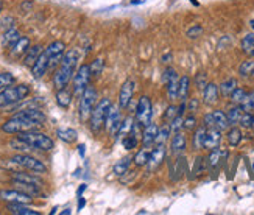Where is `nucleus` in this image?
<instances>
[{"instance_id":"obj_33","label":"nucleus","mask_w":254,"mask_h":215,"mask_svg":"<svg viewBox=\"0 0 254 215\" xmlns=\"http://www.w3.org/2000/svg\"><path fill=\"white\" fill-rule=\"evenodd\" d=\"M242 114H243V109H242L240 105H233V108H229L226 116H228V120L231 123V127H234V125H237L238 122H240Z\"/></svg>"},{"instance_id":"obj_16","label":"nucleus","mask_w":254,"mask_h":215,"mask_svg":"<svg viewBox=\"0 0 254 215\" xmlns=\"http://www.w3.org/2000/svg\"><path fill=\"white\" fill-rule=\"evenodd\" d=\"M49 67H50V59H49L46 51H42V53L39 55V58L36 59V63L33 64V67H32L33 78L34 80H41L47 73Z\"/></svg>"},{"instance_id":"obj_44","label":"nucleus","mask_w":254,"mask_h":215,"mask_svg":"<svg viewBox=\"0 0 254 215\" xmlns=\"http://www.w3.org/2000/svg\"><path fill=\"white\" fill-rule=\"evenodd\" d=\"M183 128L187 131H193L197 128V117L195 114H189L186 118H183Z\"/></svg>"},{"instance_id":"obj_34","label":"nucleus","mask_w":254,"mask_h":215,"mask_svg":"<svg viewBox=\"0 0 254 215\" xmlns=\"http://www.w3.org/2000/svg\"><path fill=\"white\" fill-rule=\"evenodd\" d=\"M228 142H229V145L231 147H237L238 144H240L242 142V130L240 128H237L236 127V125H234V127L233 128H229L228 130Z\"/></svg>"},{"instance_id":"obj_32","label":"nucleus","mask_w":254,"mask_h":215,"mask_svg":"<svg viewBox=\"0 0 254 215\" xmlns=\"http://www.w3.org/2000/svg\"><path fill=\"white\" fill-rule=\"evenodd\" d=\"M150 154H152V151L147 150V147H144L140 151H137L136 156L133 158L136 167H145V165H148V161H150Z\"/></svg>"},{"instance_id":"obj_5","label":"nucleus","mask_w":254,"mask_h":215,"mask_svg":"<svg viewBox=\"0 0 254 215\" xmlns=\"http://www.w3.org/2000/svg\"><path fill=\"white\" fill-rule=\"evenodd\" d=\"M111 105H113L111 100L108 97H104L94 106L91 117H89V122H91V130L94 132H100L102 128L104 127V122H106V116H108V111H109Z\"/></svg>"},{"instance_id":"obj_20","label":"nucleus","mask_w":254,"mask_h":215,"mask_svg":"<svg viewBox=\"0 0 254 215\" xmlns=\"http://www.w3.org/2000/svg\"><path fill=\"white\" fill-rule=\"evenodd\" d=\"M219 86H217L215 83H207V86L204 87V91H203V101H204V105L207 106H212L215 105L217 101H219Z\"/></svg>"},{"instance_id":"obj_13","label":"nucleus","mask_w":254,"mask_h":215,"mask_svg":"<svg viewBox=\"0 0 254 215\" xmlns=\"http://www.w3.org/2000/svg\"><path fill=\"white\" fill-rule=\"evenodd\" d=\"M0 199L5 203H32V195L27 194V192H22L19 189H14V190H8V189H3L0 190Z\"/></svg>"},{"instance_id":"obj_28","label":"nucleus","mask_w":254,"mask_h":215,"mask_svg":"<svg viewBox=\"0 0 254 215\" xmlns=\"http://www.w3.org/2000/svg\"><path fill=\"white\" fill-rule=\"evenodd\" d=\"M56 136L59 140H63L66 144H72L78 139V132L73 128H58L56 130Z\"/></svg>"},{"instance_id":"obj_23","label":"nucleus","mask_w":254,"mask_h":215,"mask_svg":"<svg viewBox=\"0 0 254 215\" xmlns=\"http://www.w3.org/2000/svg\"><path fill=\"white\" fill-rule=\"evenodd\" d=\"M8 211L14 215H41L39 211L27 207L24 203H8Z\"/></svg>"},{"instance_id":"obj_48","label":"nucleus","mask_w":254,"mask_h":215,"mask_svg":"<svg viewBox=\"0 0 254 215\" xmlns=\"http://www.w3.org/2000/svg\"><path fill=\"white\" fill-rule=\"evenodd\" d=\"M251 122H253V113H245L243 111L238 125H240L242 128H251Z\"/></svg>"},{"instance_id":"obj_52","label":"nucleus","mask_w":254,"mask_h":215,"mask_svg":"<svg viewBox=\"0 0 254 215\" xmlns=\"http://www.w3.org/2000/svg\"><path fill=\"white\" fill-rule=\"evenodd\" d=\"M203 123H204V127H206V128H214V127H215V122H214V116H212V113H209V114L204 116Z\"/></svg>"},{"instance_id":"obj_6","label":"nucleus","mask_w":254,"mask_h":215,"mask_svg":"<svg viewBox=\"0 0 254 215\" xmlns=\"http://www.w3.org/2000/svg\"><path fill=\"white\" fill-rule=\"evenodd\" d=\"M39 125L30 120L27 117H22L19 114H14L11 118H8L3 125H2V131L6 134H17L22 131H28V130H36Z\"/></svg>"},{"instance_id":"obj_24","label":"nucleus","mask_w":254,"mask_h":215,"mask_svg":"<svg viewBox=\"0 0 254 215\" xmlns=\"http://www.w3.org/2000/svg\"><path fill=\"white\" fill-rule=\"evenodd\" d=\"M212 116H214V122H215V128H219L221 131H225V130H229L231 128V123L228 120V116L225 111H221V109H215L212 111Z\"/></svg>"},{"instance_id":"obj_51","label":"nucleus","mask_w":254,"mask_h":215,"mask_svg":"<svg viewBox=\"0 0 254 215\" xmlns=\"http://www.w3.org/2000/svg\"><path fill=\"white\" fill-rule=\"evenodd\" d=\"M198 108H200V101H198V99H190L189 101H187V111L190 114H195L197 111H198Z\"/></svg>"},{"instance_id":"obj_39","label":"nucleus","mask_w":254,"mask_h":215,"mask_svg":"<svg viewBox=\"0 0 254 215\" xmlns=\"http://www.w3.org/2000/svg\"><path fill=\"white\" fill-rule=\"evenodd\" d=\"M246 94H248V92H246L245 89L236 87L234 91H233V94L229 95V100H231V103H233V105H242V101L245 100Z\"/></svg>"},{"instance_id":"obj_46","label":"nucleus","mask_w":254,"mask_h":215,"mask_svg":"<svg viewBox=\"0 0 254 215\" xmlns=\"http://www.w3.org/2000/svg\"><path fill=\"white\" fill-rule=\"evenodd\" d=\"M89 67H91V72H92V75H100L103 67H104V63H103V59L100 58H97L92 61V64H89Z\"/></svg>"},{"instance_id":"obj_57","label":"nucleus","mask_w":254,"mask_h":215,"mask_svg":"<svg viewBox=\"0 0 254 215\" xmlns=\"http://www.w3.org/2000/svg\"><path fill=\"white\" fill-rule=\"evenodd\" d=\"M0 11H2V2H0Z\"/></svg>"},{"instance_id":"obj_8","label":"nucleus","mask_w":254,"mask_h":215,"mask_svg":"<svg viewBox=\"0 0 254 215\" xmlns=\"http://www.w3.org/2000/svg\"><path fill=\"white\" fill-rule=\"evenodd\" d=\"M91 77H92V72H91V67H89V64H81L72 78L73 94H77V95L83 94V91L89 86V83H91Z\"/></svg>"},{"instance_id":"obj_26","label":"nucleus","mask_w":254,"mask_h":215,"mask_svg":"<svg viewBox=\"0 0 254 215\" xmlns=\"http://www.w3.org/2000/svg\"><path fill=\"white\" fill-rule=\"evenodd\" d=\"M72 97H73V91H69L67 87L59 89V91H56V103H58V106L67 109L70 106V103H72Z\"/></svg>"},{"instance_id":"obj_53","label":"nucleus","mask_w":254,"mask_h":215,"mask_svg":"<svg viewBox=\"0 0 254 215\" xmlns=\"http://www.w3.org/2000/svg\"><path fill=\"white\" fill-rule=\"evenodd\" d=\"M170 61H171V53H167L166 56L162 58V63H166V64H167V63H170Z\"/></svg>"},{"instance_id":"obj_30","label":"nucleus","mask_w":254,"mask_h":215,"mask_svg":"<svg viewBox=\"0 0 254 215\" xmlns=\"http://www.w3.org/2000/svg\"><path fill=\"white\" fill-rule=\"evenodd\" d=\"M164 156H166V150H164V145H158V148H154L150 154V161H148V165L153 167H159L161 162L164 161Z\"/></svg>"},{"instance_id":"obj_7","label":"nucleus","mask_w":254,"mask_h":215,"mask_svg":"<svg viewBox=\"0 0 254 215\" xmlns=\"http://www.w3.org/2000/svg\"><path fill=\"white\" fill-rule=\"evenodd\" d=\"M97 105V89L92 87L91 84H89L83 94H81V97H80V118L83 122L89 120V117H91V113H92V109L94 106Z\"/></svg>"},{"instance_id":"obj_11","label":"nucleus","mask_w":254,"mask_h":215,"mask_svg":"<svg viewBox=\"0 0 254 215\" xmlns=\"http://www.w3.org/2000/svg\"><path fill=\"white\" fill-rule=\"evenodd\" d=\"M120 109L122 108L119 105H111V108L108 111V116H106V122H104V128H106V131L113 137L119 136V130H120V125L123 122Z\"/></svg>"},{"instance_id":"obj_18","label":"nucleus","mask_w":254,"mask_h":215,"mask_svg":"<svg viewBox=\"0 0 254 215\" xmlns=\"http://www.w3.org/2000/svg\"><path fill=\"white\" fill-rule=\"evenodd\" d=\"M221 142V130L219 128H207L206 130V137H204V148L207 150H214L219 148Z\"/></svg>"},{"instance_id":"obj_54","label":"nucleus","mask_w":254,"mask_h":215,"mask_svg":"<svg viewBox=\"0 0 254 215\" xmlns=\"http://www.w3.org/2000/svg\"><path fill=\"white\" fill-rule=\"evenodd\" d=\"M78 151H80L81 156H83V154H85V145H80V147H78Z\"/></svg>"},{"instance_id":"obj_19","label":"nucleus","mask_w":254,"mask_h":215,"mask_svg":"<svg viewBox=\"0 0 254 215\" xmlns=\"http://www.w3.org/2000/svg\"><path fill=\"white\" fill-rule=\"evenodd\" d=\"M30 44H32V42H30V38H27V36H20V38L11 46L10 55H11L13 58H20L22 55L27 53L30 47H32Z\"/></svg>"},{"instance_id":"obj_40","label":"nucleus","mask_w":254,"mask_h":215,"mask_svg":"<svg viewBox=\"0 0 254 215\" xmlns=\"http://www.w3.org/2000/svg\"><path fill=\"white\" fill-rule=\"evenodd\" d=\"M139 140H140V139H137L136 136L126 134V136H123V139H122L123 148H125V150H134V148H136V147L139 145Z\"/></svg>"},{"instance_id":"obj_38","label":"nucleus","mask_w":254,"mask_h":215,"mask_svg":"<svg viewBox=\"0 0 254 215\" xmlns=\"http://www.w3.org/2000/svg\"><path fill=\"white\" fill-rule=\"evenodd\" d=\"M238 73H240V77H251L254 75V59L250 58L243 61L240 64V67H238Z\"/></svg>"},{"instance_id":"obj_29","label":"nucleus","mask_w":254,"mask_h":215,"mask_svg":"<svg viewBox=\"0 0 254 215\" xmlns=\"http://www.w3.org/2000/svg\"><path fill=\"white\" fill-rule=\"evenodd\" d=\"M131 158L130 156H125V158H122V159H119L116 164H114V167H113V172H114V175L116 176H123L126 172L130 170V165H131Z\"/></svg>"},{"instance_id":"obj_43","label":"nucleus","mask_w":254,"mask_h":215,"mask_svg":"<svg viewBox=\"0 0 254 215\" xmlns=\"http://www.w3.org/2000/svg\"><path fill=\"white\" fill-rule=\"evenodd\" d=\"M220 156H221L220 148H214V150H211V154H209V158H207V165L211 168L217 167V164H219V161H220Z\"/></svg>"},{"instance_id":"obj_25","label":"nucleus","mask_w":254,"mask_h":215,"mask_svg":"<svg viewBox=\"0 0 254 215\" xmlns=\"http://www.w3.org/2000/svg\"><path fill=\"white\" fill-rule=\"evenodd\" d=\"M42 46H33V47H30L28 51L24 55V66L25 67H33V64L36 63V59L39 58V55L42 53Z\"/></svg>"},{"instance_id":"obj_50","label":"nucleus","mask_w":254,"mask_h":215,"mask_svg":"<svg viewBox=\"0 0 254 215\" xmlns=\"http://www.w3.org/2000/svg\"><path fill=\"white\" fill-rule=\"evenodd\" d=\"M201 33H203V27H200V25H193L192 28L187 30V36L190 39H197L201 36Z\"/></svg>"},{"instance_id":"obj_41","label":"nucleus","mask_w":254,"mask_h":215,"mask_svg":"<svg viewBox=\"0 0 254 215\" xmlns=\"http://www.w3.org/2000/svg\"><path fill=\"white\" fill-rule=\"evenodd\" d=\"M240 106H242V109L245 111V113H254V91L246 94V97L242 101Z\"/></svg>"},{"instance_id":"obj_12","label":"nucleus","mask_w":254,"mask_h":215,"mask_svg":"<svg viewBox=\"0 0 254 215\" xmlns=\"http://www.w3.org/2000/svg\"><path fill=\"white\" fill-rule=\"evenodd\" d=\"M164 84H166V92H167V99L170 101L178 100V86H179V77L175 69L167 67L164 70Z\"/></svg>"},{"instance_id":"obj_14","label":"nucleus","mask_w":254,"mask_h":215,"mask_svg":"<svg viewBox=\"0 0 254 215\" xmlns=\"http://www.w3.org/2000/svg\"><path fill=\"white\" fill-rule=\"evenodd\" d=\"M44 51H46L49 59H50V67H51V66H55V64H58L59 61H61V58L64 56L66 44L63 41H53V42L49 44Z\"/></svg>"},{"instance_id":"obj_35","label":"nucleus","mask_w":254,"mask_h":215,"mask_svg":"<svg viewBox=\"0 0 254 215\" xmlns=\"http://www.w3.org/2000/svg\"><path fill=\"white\" fill-rule=\"evenodd\" d=\"M242 50L245 55H248L250 58L254 56V33L246 34L242 39Z\"/></svg>"},{"instance_id":"obj_10","label":"nucleus","mask_w":254,"mask_h":215,"mask_svg":"<svg viewBox=\"0 0 254 215\" xmlns=\"http://www.w3.org/2000/svg\"><path fill=\"white\" fill-rule=\"evenodd\" d=\"M152 116H153L152 100L150 97H147V95H142L136 106V122L142 125V127H147V125L152 122Z\"/></svg>"},{"instance_id":"obj_49","label":"nucleus","mask_w":254,"mask_h":215,"mask_svg":"<svg viewBox=\"0 0 254 215\" xmlns=\"http://www.w3.org/2000/svg\"><path fill=\"white\" fill-rule=\"evenodd\" d=\"M170 127H171V132H178L183 130V116H176L173 120L170 122Z\"/></svg>"},{"instance_id":"obj_1","label":"nucleus","mask_w":254,"mask_h":215,"mask_svg":"<svg viewBox=\"0 0 254 215\" xmlns=\"http://www.w3.org/2000/svg\"><path fill=\"white\" fill-rule=\"evenodd\" d=\"M77 64H78V51L75 49L67 50L64 56L61 58V61H59V67L53 77V84L56 91L69 86L70 80L77 72Z\"/></svg>"},{"instance_id":"obj_4","label":"nucleus","mask_w":254,"mask_h":215,"mask_svg":"<svg viewBox=\"0 0 254 215\" xmlns=\"http://www.w3.org/2000/svg\"><path fill=\"white\" fill-rule=\"evenodd\" d=\"M11 182L14 186H17L19 190L27 192L30 195H38L39 189L44 186L42 180H39L38 176L28 175V173H19V172H14L11 175Z\"/></svg>"},{"instance_id":"obj_56","label":"nucleus","mask_w":254,"mask_h":215,"mask_svg":"<svg viewBox=\"0 0 254 215\" xmlns=\"http://www.w3.org/2000/svg\"><path fill=\"white\" fill-rule=\"evenodd\" d=\"M251 128L254 130V113H253V122H251Z\"/></svg>"},{"instance_id":"obj_22","label":"nucleus","mask_w":254,"mask_h":215,"mask_svg":"<svg viewBox=\"0 0 254 215\" xmlns=\"http://www.w3.org/2000/svg\"><path fill=\"white\" fill-rule=\"evenodd\" d=\"M186 147H187V140H186V136L181 131L175 132L173 139H171V151L175 154H183Z\"/></svg>"},{"instance_id":"obj_45","label":"nucleus","mask_w":254,"mask_h":215,"mask_svg":"<svg viewBox=\"0 0 254 215\" xmlns=\"http://www.w3.org/2000/svg\"><path fill=\"white\" fill-rule=\"evenodd\" d=\"M207 73H204V72H200V73H197V77H195V86H197V89L198 91H204V87L207 86Z\"/></svg>"},{"instance_id":"obj_47","label":"nucleus","mask_w":254,"mask_h":215,"mask_svg":"<svg viewBox=\"0 0 254 215\" xmlns=\"http://www.w3.org/2000/svg\"><path fill=\"white\" fill-rule=\"evenodd\" d=\"M176 116H178V106L170 105V106L166 109V113H164V120H166V122H171Z\"/></svg>"},{"instance_id":"obj_42","label":"nucleus","mask_w":254,"mask_h":215,"mask_svg":"<svg viewBox=\"0 0 254 215\" xmlns=\"http://www.w3.org/2000/svg\"><path fill=\"white\" fill-rule=\"evenodd\" d=\"M14 81H16V78H14L13 73H10V72H0V91H2V89H5V87L11 86Z\"/></svg>"},{"instance_id":"obj_27","label":"nucleus","mask_w":254,"mask_h":215,"mask_svg":"<svg viewBox=\"0 0 254 215\" xmlns=\"http://www.w3.org/2000/svg\"><path fill=\"white\" fill-rule=\"evenodd\" d=\"M206 127H197L195 128V132H193L192 136V148L193 150H201V148H204V137H206Z\"/></svg>"},{"instance_id":"obj_31","label":"nucleus","mask_w":254,"mask_h":215,"mask_svg":"<svg viewBox=\"0 0 254 215\" xmlns=\"http://www.w3.org/2000/svg\"><path fill=\"white\" fill-rule=\"evenodd\" d=\"M237 87V80L236 78H226L223 83L219 86V91H220V94L223 95V97H229L231 94H233V91Z\"/></svg>"},{"instance_id":"obj_3","label":"nucleus","mask_w":254,"mask_h":215,"mask_svg":"<svg viewBox=\"0 0 254 215\" xmlns=\"http://www.w3.org/2000/svg\"><path fill=\"white\" fill-rule=\"evenodd\" d=\"M30 95V87L27 84L8 86L0 91V108H8L16 105L19 101H24Z\"/></svg>"},{"instance_id":"obj_17","label":"nucleus","mask_w":254,"mask_h":215,"mask_svg":"<svg viewBox=\"0 0 254 215\" xmlns=\"http://www.w3.org/2000/svg\"><path fill=\"white\" fill-rule=\"evenodd\" d=\"M158 132H159V127L158 123H148L147 127H144V131H142V139L140 142L144 147H152L156 144V137H158Z\"/></svg>"},{"instance_id":"obj_2","label":"nucleus","mask_w":254,"mask_h":215,"mask_svg":"<svg viewBox=\"0 0 254 215\" xmlns=\"http://www.w3.org/2000/svg\"><path fill=\"white\" fill-rule=\"evenodd\" d=\"M17 139L24 140L27 145L34 148V150H41V151H50L51 148L55 147L53 139H50L47 134H44V132H39L36 130L17 132Z\"/></svg>"},{"instance_id":"obj_37","label":"nucleus","mask_w":254,"mask_h":215,"mask_svg":"<svg viewBox=\"0 0 254 215\" xmlns=\"http://www.w3.org/2000/svg\"><path fill=\"white\" fill-rule=\"evenodd\" d=\"M20 38V33H19V30L17 28H14V27H11V28H8L5 32V34H3V42L6 44V46H13L14 42H16L17 39Z\"/></svg>"},{"instance_id":"obj_9","label":"nucleus","mask_w":254,"mask_h":215,"mask_svg":"<svg viewBox=\"0 0 254 215\" xmlns=\"http://www.w3.org/2000/svg\"><path fill=\"white\" fill-rule=\"evenodd\" d=\"M11 162L16 165H20V167L30 170V172H33V173H46L47 172V167L42 161L36 159L33 156H28V154H16V156L11 158Z\"/></svg>"},{"instance_id":"obj_36","label":"nucleus","mask_w":254,"mask_h":215,"mask_svg":"<svg viewBox=\"0 0 254 215\" xmlns=\"http://www.w3.org/2000/svg\"><path fill=\"white\" fill-rule=\"evenodd\" d=\"M170 134H171L170 123H166V125H162V127H159L158 137H156V145H164V144H166Z\"/></svg>"},{"instance_id":"obj_21","label":"nucleus","mask_w":254,"mask_h":215,"mask_svg":"<svg viewBox=\"0 0 254 215\" xmlns=\"http://www.w3.org/2000/svg\"><path fill=\"white\" fill-rule=\"evenodd\" d=\"M190 77L183 75L179 77V86H178V99L181 101H187L189 92H190Z\"/></svg>"},{"instance_id":"obj_55","label":"nucleus","mask_w":254,"mask_h":215,"mask_svg":"<svg viewBox=\"0 0 254 215\" xmlns=\"http://www.w3.org/2000/svg\"><path fill=\"white\" fill-rule=\"evenodd\" d=\"M61 214H63V215H66V214H70V209H66V211H63Z\"/></svg>"},{"instance_id":"obj_15","label":"nucleus","mask_w":254,"mask_h":215,"mask_svg":"<svg viewBox=\"0 0 254 215\" xmlns=\"http://www.w3.org/2000/svg\"><path fill=\"white\" fill-rule=\"evenodd\" d=\"M134 81L131 78L125 80L123 84L120 87V92H119V106L122 109H128L130 103L133 100V95H134Z\"/></svg>"}]
</instances>
